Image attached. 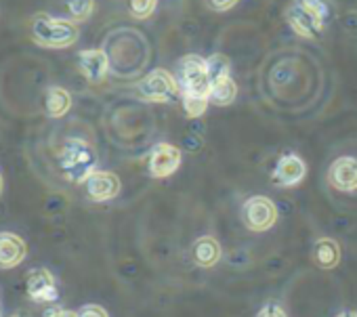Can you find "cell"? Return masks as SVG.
Segmentation results:
<instances>
[{
    "mask_svg": "<svg viewBox=\"0 0 357 317\" xmlns=\"http://www.w3.org/2000/svg\"><path fill=\"white\" fill-rule=\"evenodd\" d=\"M61 173L72 183H84L97 169V153L95 149L82 139L66 141L61 155H59Z\"/></svg>",
    "mask_w": 357,
    "mask_h": 317,
    "instance_id": "1",
    "label": "cell"
},
{
    "mask_svg": "<svg viewBox=\"0 0 357 317\" xmlns=\"http://www.w3.org/2000/svg\"><path fill=\"white\" fill-rule=\"evenodd\" d=\"M32 38L47 49H68L78 40V28L70 20H57L51 15H36L32 20Z\"/></svg>",
    "mask_w": 357,
    "mask_h": 317,
    "instance_id": "2",
    "label": "cell"
},
{
    "mask_svg": "<svg viewBox=\"0 0 357 317\" xmlns=\"http://www.w3.org/2000/svg\"><path fill=\"white\" fill-rule=\"evenodd\" d=\"M176 82L183 93L208 97L211 93V76L206 70V61L198 55H188L176 65Z\"/></svg>",
    "mask_w": 357,
    "mask_h": 317,
    "instance_id": "3",
    "label": "cell"
},
{
    "mask_svg": "<svg viewBox=\"0 0 357 317\" xmlns=\"http://www.w3.org/2000/svg\"><path fill=\"white\" fill-rule=\"evenodd\" d=\"M240 217H242V223L250 231L263 233V231H269L278 223V208L269 198L252 196L242 204Z\"/></svg>",
    "mask_w": 357,
    "mask_h": 317,
    "instance_id": "4",
    "label": "cell"
},
{
    "mask_svg": "<svg viewBox=\"0 0 357 317\" xmlns=\"http://www.w3.org/2000/svg\"><path fill=\"white\" fill-rule=\"evenodd\" d=\"M178 91H181V86H178L176 78L168 74L166 70H153L137 84L139 97L145 101H153V103L172 101L178 95Z\"/></svg>",
    "mask_w": 357,
    "mask_h": 317,
    "instance_id": "5",
    "label": "cell"
},
{
    "mask_svg": "<svg viewBox=\"0 0 357 317\" xmlns=\"http://www.w3.org/2000/svg\"><path fill=\"white\" fill-rule=\"evenodd\" d=\"M181 160H183V153L178 147L170 143H158L153 145L149 153V162H147L149 175L153 179H166L176 173V169L181 167Z\"/></svg>",
    "mask_w": 357,
    "mask_h": 317,
    "instance_id": "6",
    "label": "cell"
},
{
    "mask_svg": "<svg viewBox=\"0 0 357 317\" xmlns=\"http://www.w3.org/2000/svg\"><path fill=\"white\" fill-rule=\"evenodd\" d=\"M305 177H307V164L303 157L296 153H284L275 164L271 181L278 187H296L305 181Z\"/></svg>",
    "mask_w": 357,
    "mask_h": 317,
    "instance_id": "7",
    "label": "cell"
},
{
    "mask_svg": "<svg viewBox=\"0 0 357 317\" xmlns=\"http://www.w3.org/2000/svg\"><path fill=\"white\" fill-rule=\"evenodd\" d=\"M286 20H288V24H290V28H292L298 36H303V38H317V36L324 32V26H326L315 13H311V11H309L307 7H303L301 3H294V5L288 7Z\"/></svg>",
    "mask_w": 357,
    "mask_h": 317,
    "instance_id": "8",
    "label": "cell"
},
{
    "mask_svg": "<svg viewBox=\"0 0 357 317\" xmlns=\"http://www.w3.org/2000/svg\"><path fill=\"white\" fill-rule=\"evenodd\" d=\"M84 190H86V196L93 202H109L120 194V179L114 173L95 171L84 181Z\"/></svg>",
    "mask_w": 357,
    "mask_h": 317,
    "instance_id": "9",
    "label": "cell"
},
{
    "mask_svg": "<svg viewBox=\"0 0 357 317\" xmlns=\"http://www.w3.org/2000/svg\"><path fill=\"white\" fill-rule=\"evenodd\" d=\"M328 183L338 192H355L357 190V160L351 155H342L330 164Z\"/></svg>",
    "mask_w": 357,
    "mask_h": 317,
    "instance_id": "10",
    "label": "cell"
},
{
    "mask_svg": "<svg viewBox=\"0 0 357 317\" xmlns=\"http://www.w3.org/2000/svg\"><path fill=\"white\" fill-rule=\"evenodd\" d=\"M28 296L38 302H57L59 290L55 286V277L47 269H32L26 279Z\"/></svg>",
    "mask_w": 357,
    "mask_h": 317,
    "instance_id": "11",
    "label": "cell"
},
{
    "mask_svg": "<svg viewBox=\"0 0 357 317\" xmlns=\"http://www.w3.org/2000/svg\"><path fill=\"white\" fill-rule=\"evenodd\" d=\"M78 68L89 82L97 84V82L105 80V76L109 72V59L101 49H86L78 55Z\"/></svg>",
    "mask_w": 357,
    "mask_h": 317,
    "instance_id": "12",
    "label": "cell"
},
{
    "mask_svg": "<svg viewBox=\"0 0 357 317\" xmlns=\"http://www.w3.org/2000/svg\"><path fill=\"white\" fill-rule=\"evenodd\" d=\"M26 258V242L15 233H0V267L11 269Z\"/></svg>",
    "mask_w": 357,
    "mask_h": 317,
    "instance_id": "13",
    "label": "cell"
},
{
    "mask_svg": "<svg viewBox=\"0 0 357 317\" xmlns=\"http://www.w3.org/2000/svg\"><path fill=\"white\" fill-rule=\"evenodd\" d=\"M221 254H223L221 244L215 238H200L192 246V261L204 269L215 267L221 261Z\"/></svg>",
    "mask_w": 357,
    "mask_h": 317,
    "instance_id": "14",
    "label": "cell"
},
{
    "mask_svg": "<svg viewBox=\"0 0 357 317\" xmlns=\"http://www.w3.org/2000/svg\"><path fill=\"white\" fill-rule=\"evenodd\" d=\"M313 261L319 269H334L340 263V246L332 238H319L313 244Z\"/></svg>",
    "mask_w": 357,
    "mask_h": 317,
    "instance_id": "15",
    "label": "cell"
},
{
    "mask_svg": "<svg viewBox=\"0 0 357 317\" xmlns=\"http://www.w3.org/2000/svg\"><path fill=\"white\" fill-rule=\"evenodd\" d=\"M45 107H47V114L51 118H61L72 107V95L66 88H61V86H53V88L47 91Z\"/></svg>",
    "mask_w": 357,
    "mask_h": 317,
    "instance_id": "16",
    "label": "cell"
},
{
    "mask_svg": "<svg viewBox=\"0 0 357 317\" xmlns=\"http://www.w3.org/2000/svg\"><path fill=\"white\" fill-rule=\"evenodd\" d=\"M236 97H238V84L234 82L231 76L213 82L211 93H208V101L215 103V105H221V107L231 105L236 101Z\"/></svg>",
    "mask_w": 357,
    "mask_h": 317,
    "instance_id": "17",
    "label": "cell"
},
{
    "mask_svg": "<svg viewBox=\"0 0 357 317\" xmlns=\"http://www.w3.org/2000/svg\"><path fill=\"white\" fill-rule=\"evenodd\" d=\"M206 70H208V76H211V82H217L221 78H227L231 76V63L225 55L217 53L213 57L206 59Z\"/></svg>",
    "mask_w": 357,
    "mask_h": 317,
    "instance_id": "18",
    "label": "cell"
},
{
    "mask_svg": "<svg viewBox=\"0 0 357 317\" xmlns=\"http://www.w3.org/2000/svg\"><path fill=\"white\" fill-rule=\"evenodd\" d=\"M66 9L74 22H84L95 11V0H66Z\"/></svg>",
    "mask_w": 357,
    "mask_h": 317,
    "instance_id": "19",
    "label": "cell"
},
{
    "mask_svg": "<svg viewBox=\"0 0 357 317\" xmlns=\"http://www.w3.org/2000/svg\"><path fill=\"white\" fill-rule=\"evenodd\" d=\"M208 103H211L208 97L183 93V109L188 111L190 118H200V116L208 109Z\"/></svg>",
    "mask_w": 357,
    "mask_h": 317,
    "instance_id": "20",
    "label": "cell"
},
{
    "mask_svg": "<svg viewBox=\"0 0 357 317\" xmlns=\"http://www.w3.org/2000/svg\"><path fill=\"white\" fill-rule=\"evenodd\" d=\"M301 5L307 7L311 13H315L324 24H326V22L330 20V15H332V7H330L328 0H301Z\"/></svg>",
    "mask_w": 357,
    "mask_h": 317,
    "instance_id": "21",
    "label": "cell"
},
{
    "mask_svg": "<svg viewBox=\"0 0 357 317\" xmlns=\"http://www.w3.org/2000/svg\"><path fill=\"white\" fill-rule=\"evenodd\" d=\"M158 0H130V13L137 20H147L155 11Z\"/></svg>",
    "mask_w": 357,
    "mask_h": 317,
    "instance_id": "22",
    "label": "cell"
},
{
    "mask_svg": "<svg viewBox=\"0 0 357 317\" xmlns=\"http://www.w3.org/2000/svg\"><path fill=\"white\" fill-rule=\"evenodd\" d=\"M255 317H288V313L278 300H267Z\"/></svg>",
    "mask_w": 357,
    "mask_h": 317,
    "instance_id": "23",
    "label": "cell"
},
{
    "mask_svg": "<svg viewBox=\"0 0 357 317\" xmlns=\"http://www.w3.org/2000/svg\"><path fill=\"white\" fill-rule=\"evenodd\" d=\"M78 315H80V317H109V315L105 313V309H101L99 304H86V307H82V309L78 311Z\"/></svg>",
    "mask_w": 357,
    "mask_h": 317,
    "instance_id": "24",
    "label": "cell"
},
{
    "mask_svg": "<svg viewBox=\"0 0 357 317\" xmlns=\"http://www.w3.org/2000/svg\"><path fill=\"white\" fill-rule=\"evenodd\" d=\"M206 5L213 9V11H229L231 7L238 5V0H206Z\"/></svg>",
    "mask_w": 357,
    "mask_h": 317,
    "instance_id": "25",
    "label": "cell"
},
{
    "mask_svg": "<svg viewBox=\"0 0 357 317\" xmlns=\"http://www.w3.org/2000/svg\"><path fill=\"white\" fill-rule=\"evenodd\" d=\"M183 143H185V147H188L190 151H194V153L202 147V139H200V134H196V132L188 134V137L183 139Z\"/></svg>",
    "mask_w": 357,
    "mask_h": 317,
    "instance_id": "26",
    "label": "cell"
},
{
    "mask_svg": "<svg viewBox=\"0 0 357 317\" xmlns=\"http://www.w3.org/2000/svg\"><path fill=\"white\" fill-rule=\"evenodd\" d=\"M61 313H63V309L57 302H49L43 311V317H61Z\"/></svg>",
    "mask_w": 357,
    "mask_h": 317,
    "instance_id": "27",
    "label": "cell"
},
{
    "mask_svg": "<svg viewBox=\"0 0 357 317\" xmlns=\"http://www.w3.org/2000/svg\"><path fill=\"white\" fill-rule=\"evenodd\" d=\"M336 317H357V313H355V311H351V309H344V311H340Z\"/></svg>",
    "mask_w": 357,
    "mask_h": 317,
    "instance_id": "28",
    "label": "cell"
},
{
    "mask_svg": "<svg viewBox=\"0 0 357 317\" xmlns=\"http://www.w3.org/2000/svg\"><path fill=\"white\" fill-rule=\"evenodd\" d=\"M61 317H80L78 313H74V311H63L61 313Z\"/></svg>",
    "mask_w": 357,
    "mask_h": 317,
    "instance_id": "29",
    "label": "cell"
},
{
    "mask_svg": "<svg viewBox=\"0 0 357 317\" xmlns=\"http://www.w3.org/2000/svg\"><path fill=\"white\" fill-rule=\"evenodd\" d=\"M13 317H28V315H26V313H15Z\"/></svg>",
    "mask_w": 357,
    "mask_h": 317,
    "instance_id": "30",
    "label": "cell"
},
{
    "mask_svg": "<svg viewBox=\"0 0 357 317\" xmlns=\"http://www.w3.org/2000/svg\"><path fill=\"white\" fill-rule=\"evenodd\" d=\"M0 194H3V177H0Z\"/></svg>",
    "mask_w": 357,
    "mask_h": 317,
    "instance_id": "31",
    "label": "cell"
},
{
    "mask_svg": "<svg viewBox=\"0 0 357 317\" xmlns=\"http://www.w3.org/2000/svg\"><path fill=\"white\" fill-rule=\"evenodd\" d=\"M0 317H3V309H0Z\"/></svg>",
    "mask_w": 357,
    "mask_h": 317,
    "instance_id": "32",
    "label": "cell"
}]
</instances>
